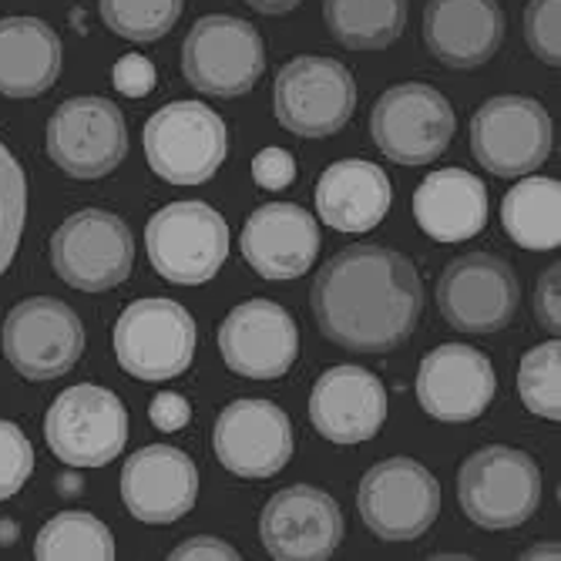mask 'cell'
Returning a JSON list of instances; mask_svg holds the SVG:
<instances>
[{
	"label": "cell",
	"mask_w": 561,
	"mask_h": 561,
	"mask_svg": "<svg viewBox=\"0 0 561 561\" xmlns=\"http://www.w3.org/2000/svg\"><path fill=\"white\" fill-rule=\"evenodd\" d=\"M148 417H151V424H156L159 431L172 434V431H182L192 421V407L179 393H159L156 400H151V407H148Z\"/></svg>",
	"instance_id": "37"
},
{
	"label": "cell",
	"mask_w": 561,
	"mask_h": 561,
	"mask_svg": "<svg viewBox=\"0 0 561 561\" xmlns=\"http://www.w3.org/2000/svg\"><path fill=\"white\" fill-rule=\"evenodd\" d=\"M249 8H256L260 14H286L293 8H299L302 0H245Z\"/></svg>",
	"instance_id": "40"
},
{
	"label": "cell",
	"mask_w": 561,
	"mask_h": 561,
	"mask_svg": "<svg viewBox=\"0 0 561 561\" xmlns=\"http://www.w3.org/2000/svg\"><path fill=\"white\" fill-rule=\"evenodd\" d=\"M525 558H558V545H541V548H531V551H525Z\"/></svg>",
	"instance_id": "41"
},
{
	"label": "cell",
	"mask_w": 561,
	"mask_h": 561,
	"mask_svg": "<svg viewBox=\"0 0 561 561\" xmlns=\"http://www.w3.org/2000/svg\"><path fill=\"white\" fill-rule=\"evenodd\" d=\"M148 260L179 286L209 283L229 256V226L206 202H172L145 226Z\"/></svg>",
	"instance_id": "4"
},
{
	"label": "cell",
	"mask_w": 561,
	"mask_h": 561,
	"mask_svg": "<svg viewBox=\"0 0 561 561\" xmlns=\"http://www.w3.org/2000/svg\"><path fill=\"white\" fill-rule=\"evenodd\" d=\"M115 356L135 380H172L195 356V320L185 306L165 296L135 299L115 323Z\"/></svg>",
	"instance_id": "7"
},
{
	"label": "cell",
	"mask_w": 561,
	"mask_h": 561,
	"mask_svg": "<svg viewBox=\"0 0 561 561\" xmlns=\"http://www.w3.org/2000/svg\"><path fill=\"white\" fill-rule=\"evenodd\" d=\"M330 34L350 50H383L407 24V0H323Z\"/></svg>",
	"instance_id": "28"
},
{
	"label": "cell",
	"mask_w": 561,
	"mask_h": 561,
	"mask_svg": "<svg viewBox=\"0 0 561 561\" xmlns=\"http://www.w3.org/2000/svg\"><path fill=\"white\" fill-rule=\"evenodd\" d=\"M213 447L219 465L236 478L266 481L289 465L293 424L273 400H232L216 421Z\"/></svg>",
	"instance_id": "16"
},
{
	"label": "cell",
	"mask_w": 561,
	"mask_h": 561,
	"mask_svg": "<svg viewBox=\"0 0 561 561\" xmlns=\"http://www.w3.org/2000/svg\"><path fill=\"white\" fill-rule=\"evenodd\" d=\"M172 561H195V558H219V561H236V558H242L229 541H222V538H213V535H195V538H188V541H182L172 554H169Z\"/></svg>",
	"instance_id": "38"
},
{
	"label": "cell",
	"mask_w": 561,
	"mask_h": 561,
	"mask_svg": "<svg viewBox=\"0 0 561 561\" xmlns=\"http://www.w3.org/2000/svg\"><path fill=\"white\" fill-rule=\"evenodd\" d=\"M252 179H256L270 192H279V188L293 185V179H296V159L289 156L286 148L270 145V148L260 151L256 159H252Z\"/></svg>",
	"instance_id": "35"
},
{
	"label": "cell",
	"mask_w": 561,
	"mask_h": 561,
	"mask_svg": "<svg viewBox=\"0 0 561 561\" xmlns=\"http://www.w3.org/2000/svg\"><path fill=\"white\" fill-rule=\"evenodd\" d=\"M27 219V179L21 162L0 141V276L14 263Z\"/></svg>",
	"instance_id": "32"
},
{
	"label": "cell",
	"mask_w": 561,
	"mask_h": 561,
	"mask_svg": "<svg viewBox=\"0 0 561 561\" xmlns=\"http://www.w3.org/2000/svg\"><path fill=\"white\" fill-rule=\"evenodd\" d=\"M497 377L491 360L468 343H444L431 350L417 370V400L440 424L478 421L494 400Z\"/></svg>",
	"instance_id": "19"
},
{
	"label": "cell",
	"mask_w": 561,
	"mask_h": 561,
	"mask_svg": "<svg viewBox=\"0 0 561 561\" xmlns=\"http://www.w3.org/2000/svg\"><path fill=\"white\" fill-rule=\"evenodd\" d=\"M122 497L131 518L145 525H172L195 507L198 497L195 461L172 444L141 447L125 461Z\"/></svg>",
	"instance_id": "20"
},
{
	"label": "cell",
	"mask_w": 561,
	"mask_h": 561,
	"mask_svg": "<svg viewBox=\"0 0 561 561\" xmlns=\"http://www.w3.org/2000/svg\"><path fill=\"white\" fill-rule=\"evenodd\" d=\"M47 156L71 179H105L128 156V125L115 101L78 94L47 122Z\"/></svg>",
	"instance_id": "9"
},
{
	"label": "cell",
	"mask_w": 561,
	"mask_h": 561,
	"mask_svg": "<svg viewBox=\"0 0 561 561\" xmlns=\"http://www.w3.org/2000/svg\"><path fill=\"white\" fill-rule=\"evenodd\" d=\"M219 350L232 374L249 380H276L296 364L299 330L279 302L249 299L222 320Z\"/></svg>",
	"instance_id": "18"
},
{
	"label": "cell",
	"mask_w": 561,
	"mask_h": 561,
	"mask_svg": "<svg viewBox=\"0 0 561 561\" xmlns=\"http://www.w3.org/2000/svg\"><path fill=\"white\" fill-rule=\"evenodd\" d=\"M554 125L545 105L525 94H497L474 112L471 151L491 175L518 179L541 169L551 156Z\"/></svg>",
	"instance_id": "11"
},
{
	"label": "cell",
	"mask_w": 561,
	"mask_h": 561,
	"mask_svg": "<svg viewBox=\"0 0 561 561\" xmlns=\"http://www.w3.org/2000/svg\"><path fill=\"white\" fill-rule=\"evenodd\" d=\"M457 501L478 528H518L541 504V471L518 447H481L461 465Z\"/></svg>",
	"instance_id": "2"
},
{
	"label": "cell",
	"mask_w": 561,
	"mask_h": 561,
	"mask_svg": "<svg viewBox=\"0 0 561 561\" xmlns=\"http://www.w3.org/2000/svg\"><path fill=\"white\" fill-rule=\"evenodd\" d=\"M310 421L333 444L370 440L387 421V387L364 367H333L310 393Z\"/></svg>",
	"instance_id": "22"
},
{
	"label": "cell",
	"mask_w": 561,
	"mask_h": 561,
	"mask_svg": "<svg viewBox=\"0 0 561 561\" xmlns=\"http://www.w3.org/2000/svg\"><path fill=\"white\" fill-rule=\"evenodd\" d=\"M320 226L313 213L293 202L260 206L242 226V260L263 279H299L320 256Z\"/></svg>",
	"instance_id": "21"
},
{
	"label": "cell",
	"mask_w": 561,
	"mask_h": 561,
	"mask_svg": "<svg viewBox=\"0 0 561 561\" xmlns=\"http://www.w3.org/2000/svg\"><path fill=\"white\" fill-rule=\"evenodd\" d=\"M522 286L512 263L491 252H468L437 279V306L461 333H497L518 313Z\"/></svg>",
	"instance_id": "15"
},
{
	"label": "cell",
	"mask_w": 561,
	"mask_h": 561,
	"mask_svg": "<svg viewBox=\"0 0 561 561\" xmlns=\"http://www.w3.org/2000/svg\"><path fill=\"white\" fill-rule=\"evenodd\" d=\"M561 0H531L525 11V34L538 55V61L558 68L561 65V31H558Z\"/></svg>",
	"instance_id": "34"
},
{
	"label": "cell",
	"mask_w": 561,
	"mask_h": 561,
	"mask_svg": "<svg viewBox=\"0 0 561 561\" xmlns=\"http://www.w3.org/2000/svg\"><path fill=\"white\" fill-rule=\"evenodd\" d=\"M0 343L24 380H55L81 360L84 327L68 302L31 296L8 313Z\"/></svg>",
	"instance_id": "14"
},
{
	"label": "cell",
	"mask_w": 561,
	"mask_h": 561,
	"mask_svg": "<svg viewBox=\"0 0 561 561\" xmlns=\"http://www.w3.org/2000/svg\"><path fill=\"white\" fill-rule=\"evenodd\" d=\"M185 81L209 98H239L260 84L266 71V44L260 31L232 14L195 21L182 44Z\"/></svg>",
	"instance_id": "6"
},
{
	"label": "cell",
	"mask_w": 561,
	"mask_h": 561,
	"mask_svg": "<svg viewBox=\"0 0 561 561\" xmlns=\"http://www.w3.org/2000/svg\"><path fill=\"white\" fill-rule=\"evenodd\" d=\"M356 507L377 538L414 541L440 515V484L414 457H387L364 474Z\"/></svg>",
	"instance_id": "13"
},
{
	"label": "cell",
	"mask_w": 561,
	"mask_h": 561,
	"mask_svg": "<svg viewBox=\"0 0 561 561\" xmlns=\"http://www.w3.org/2000/svg\"><path fill=\"white\" fill-rule=\"evenodd\" d=\"M115 88L128 98H141L156 88V65L145 55H125L115 65Z\"/></svg>",
	"instance_id": "36"
},
{
	"label": "cell",
	"mask_w": 561,
	"mask_h": 561,
	"mask_svg": "<svg viewBox=\"0 0 561 561\" xmlns=\"http://www.w3.org/2000/svg\"><path fill=\"white\" fill-rule=\"evenodd\" d=\"M34 471V447L27 434L11 424L0 421V501L14 497Z\"/></svg>",
	"instance_id": "33"
},
{
	"label": "cell",
	"mask_w": 561,
	"mask_h": 561,
	"mask_svg": "<svg viewBox=\"0 0 561 561\" xmlns=\"http://www.w3.org/2000/svg\"><path fill=\"white\" fill-rule=\"evenodd\" d=\"M414 219L434 242H468L488 226V188L468 169H437L414 192Z\"/></svg>",
	"instance_id": "25"
},
{
	"label": "cell",
	"mask_w": 561,
	"mask_h": 561,
	"mask_svg": "<svg viewBox=\"0 0 561 561\" xmlns=\"http://www.w3.org/2000/svg\"><path fill=\"white\" fill-rule=\"evenodd\" d=\"M34 558L41 561H112L115 558V538L88 512H61L50 518L37 541Z\"/></svg>",
	"instance_id": "29"
},
{
	"label": "cell",
	"mask_w": 561,
	"mask_h": 561,
	"mask_svg": "<svg viewBox=\"0 0 561 561\" xmlns=\"http://www.w3.org/2000/svg\"><path fill=\"white\" fill-rule=\"evenodd\" d=\"M135 239L122 216L105 209H81L50 236V266L84 293H105L131 276Z\"/></svg>",
	"instance_id": "10"
},
{
	"label": "cell",
	"mask_w": 561,
	"mask_h": 561,
	"mask_svg": "<svg viewBox=\"0 0 561 561\" xmlns=\"http://www.w3.org/2000/svg\"><path fill=\"white\" fill-rule=\"evenodd\" d=\"M98 8H101V21L115 34L135 44H148L165 37L175 27L185 0H98Z\"/></svg>",
	"instance_id": "31"
},
{
	"label": "cell",
	"mask_w": 561,
	"mask_h": 561,
	"mask_svg": "<svg viewBox=\"0 0 561 561\" xmlns=\"http://www.w3.org/2000/svg\"><path fill=\"white\" fill-rule=\"evenodd\" d=\"M558 276H561V270L551 266V270L541 276L538 296H535V313H538L541 327H545L548 333H554V336H558V330H561V317H558Z\"/></svg>",
	"instance_id": "39"
},
{
	"label": "cell",
	"mask_w": 561,
	"mask_h": 561,
	"mask_svg": "<svg viewBox=\"0 0 561 561\" xmlns=\"http://www.w3.org/2000/svg\"><path fill=\"white\" fill-rule=\"evenodd\" d=\"M343 531L340 504L313 484L276 491L260 518V538L279 561H327L340 548Z\"/></svg>",
	"instance_id": "17"
},
{
	"label": "cell",
	"mask_w": 561,
	"mask_h": 561,
	"mask_svg": "<svg viewBox=\"0 0 561 561\" xmlns=\"http://www.w3.org/2000/svg\"><path fill=\"white\" fill-rule=\"evenodd\" d=\"M310 306L330 343L353 353H390L411 340L424 286L403 252L364 242L336 252L317 273Z\"/></svg>",
	"instance_id": "1"
},
{
	"label": "cell",
	"mask_w": 561,
	"mask_h": 561,
	"mask_svg": "<svg viewBox=\"0 0 561 561\" xmlns=\"http://www.w3.org/2000/svg\"><path fill=\"white\" fill-rule=\"evenodd\" d=\"M393 202V185L387 172L367 159L333 162L317 182V213L320 219L346 236L370 232L383 222Z\"/></svg>",
	"instance_id": "24"
},
{
	"label": "cell",
	"mask_w": 561,
	"mask_h": 561,
	"mask_svg": "<svg viewBox=\"0 0 561 561\" xmlns=\"http://www.w3.org/2000/svg\"><path fill=\"white\" fill-rule=\"evenodd\" d=\"M44 437L68 468H105L125 450L128 411L108 387L78 383L50 403Z\"/></svg>",
	"instance_id": "5"
},
{
	"label": "cell",
	"mask_w": 561,
	"mask_h": 561,
	"mask_svg": "<svg viewBox=\"0 0 561 561\" xmlns=\"http://www.w3.org/2000/svg\"><path fill=\"white\" fill-rule=\"evenodd\" d=\"M504 37L497 0H431L424 11V44L447 68H481Z\"/></svg>",
	"instance_id": "23"
},
{
	"label": "cell",
	"mask_w": 561,
	"mask_h": 561,
	"mask_svg": "<svg viewBox=\"0 0 561 561\" xmlns=\"http://www.w3.org/2000/svg\"><path fill=\"white\" fill-rule=\"evenodd\" d=\"M501 222L522 249L548 252L561 242L558 179H522L501 202Z\"/></svg>",
	"instance_id": "27"
},
{
	"label": "cell",
	"mask_w": 561,
	"mask_h": 561,
	"mask_svg": "<svg viewBox=\"0 0 561 561\" xmlns=\"http://www.w3.org/2000/svg\"><path fill=\"white\" fill-rule=\"evenodd\" d=\"M65 47L55 27L37 18H0V94L37 98L58 81Z\"/></svg>",
	"instance_id": "26"
},
{
	"label": "cell",
	"mask_w": 561,
	"mask_h": 561,
	"mask_svg": "<svg viewBox=\"0 0 561 561\" xmlns=\"http://www.w3.org/2000/svg\"><path fill=\"white\" fill-rule=\"evenodd\" d=\"M145 159L172 185L209 182L229 151L226 122L202 101H172L145 122Z\"/></svg>",
	"instance_id": "3"
},
{
	"label": "cell",
	"mask_w": 561,
	"mask_h": 561,
	"mask_svg": "<svg viewBox=\"0 0 561 561\" xmlns=\"http://www.w3.org/2000/svg\"><path fill=\"white\" fill-rule=\"evenodd\" d=\"M276 118L299 138L336 135L356 108V81L346 65L323 55H299L276 75Z\"/></svg>",
	"instance_id": "12"
},
{
	"label": "cell",
	"mask_w": 561,
	"mask_h": 561,
	"mask_svg": "<svg viewBox=\"0 0 561 561\" xmlns=\"http://www.w3.org/2000/svg\"><path fill=\"white\" fill-rule=\"evenodd\" d=\"M454 131L457 118L450 101L424 81L387 88L370 115L374 145L397 165H427L440 159Z\"/></svg>",
	"instance_id": "8"
},
{
	"label": "cell",
	"mask_w": 561,
	"mask_h": 561,
	"mask_svg": "<svg viewBox=\"0 0 561 561\" xmlns=\"http://www.w3.org/2000/svg\"><path fill=\"white\" fill-rule=\"evenodd\" d=\"M522 403L541 421H561V343L548 340L522 356L518 370Z\"/></svg>",
	"instance_id": "30"
}]
</instances>
